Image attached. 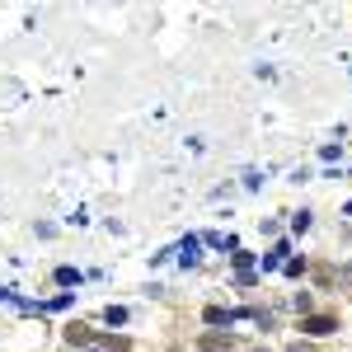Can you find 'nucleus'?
<instances>
[{"label": "nucleus", "instance_id": "obj_1", "mask_svg": "<svg viewBox=\"0 0 352 352\" xmlns=\"http://www.w3.org/2000/svg\"><path fill=\"white\" fill-rule=\"evenodd\" d=\"M305 333H310V338H324V333H333V329H338V320H333V315H305Z\"/></svg>", "mask_w": 352, "mask_h": 352}, {"label": "nucleus", "instance_id": "obj_2", "mask_svg": "<svg viewBox=\"0 0 352 352\" xmlns=\"http://www.w3.org/2000/svg\"><path fill=\"white\" fill-rule=\"evenodd\" d=\"M197 348L202 352H235V338H230V333H202Z\"/></svg>", "mask_w": 352, "mask_h": 352}, {"label": "nucleus", "instance_id": "obj_3", "mask_svg": "<svg viewBox=\"0 0 352 352\" xmlns=\"http://www.w3.org/2000/svg\"><path fill=\"white\" fill-rule=\"evenodd\" d=\"M56 282H61V287H71V282H80V272H76V268H56Z\"/></svg>", "mask_w": 352, "mask_h": 352}, {"label": "nucleus", "instance_id": "obj_4", "mask_svg": "<svg viewBox=\"0 0 352 352\" xmlns=\"http://www.w3.org/2000/svg\"><path fill=\"white\" fill-rule=\"evenodd\" d=\"M226 320H230V315H226L221 305H212V310H207V324H226Z\"/></svg>", "mask_w": 352, "mask_h": 352}, {"label": "nucleus", "instance_id": "obj_5", "mask_svg": "<svg viewBox=\"0 0 352 352\" xmlns=\"http://www.w3.org/2000/svg\"><path fill=\"white\" fill-rule=\"evenodd\" d=\"M282 268H287V277H300V272H305V263H300V258H287Z\"/></svg>", "mask_w": 352, "mask_h": 352}, {"label": "nucleus", "instance_id": "obj_6", "mask_svg": "<svg viewBox=\"0 0 352 352\" xmlns=\"http://www.w3.org/2000/svg\"><path fill=\"white\" fill-rule=\"evenodd\" d=\"M338 287H348V292H352V263H348L343 272H338Z\"/></svg>", "mask_w": 352, "mask_h": 352}, {"label": "nucleus", "instance_id": "obj_7", "mask_svg": "<svg viewBox=\"0 0 352 352\" xmlns=\"http://www.w3.org/2000/svg\"><path fill=\"white\" fill-rule=\"evenodd\" d=\"M287 352H315V343H292Z\"/></svg>", "mask_w": 352, "mask_h": 352}, {"label": "nucleus", "instance_id": "obj_8", "mask_svg": "<svg viewBox=\"0 0 352 352\" xmlns=\"http://www.w3.org/2000/svg\"><path fill=\"white\" fill-rule=\"evenodd\" d=\"M89 352H104V348H89Z\"/></svg>", "mask_w": 352, "mask_h": 352}, {"label": "nucleus", "instance_id": "obj_9", "mask_svg": "<svg viewBox=\"0 0 352 352\" xmlns=\"http://www.w3.org/2000/svg\"><path fill=\"white\" fill-rule=\"evenodd\" d=\"M254 352H263V348H254Z\"/></svg>", "mask_w": 352, "mask_h": 352}]
</instances>
